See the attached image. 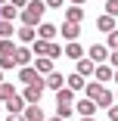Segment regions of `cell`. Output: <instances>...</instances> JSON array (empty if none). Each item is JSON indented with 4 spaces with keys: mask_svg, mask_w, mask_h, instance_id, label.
<instances>
[{
    "mask_svg": "<svg viewBox=\"0 0 118 121\" xmlns=\"http://www.w3.org/2000/svg\"><path fill=\"white\" fill-rule=\"evenodd\" d=\"M44 13H47V3H44V0H31V3L19 13V22L28 25V28H37L40 22H44Z\"/></svg>",
    "mask_w": 118,
    "mask_h": 121,
    "instance_id": "cell-1",
    "label": "cell"
},
{
    "mask_svg": "<svg viewBox=\"0 0 118 121\" xmlns=\"http://www.w3.org/2000/svg\"><path fill=\"white\" fill-rule=\"evenodd\" d=\"M87 59H90L93 65H106V62H109V47H106V43H90Z\"/></svg>",
    "mask_w": 118,
    "mask_h": 121,
    "instance_id": "cell-2",
    "label": "cell"
},
{
    "mask_svg": "<svg viewBox=\"0 0 118 121\" xmlns=\"http://www.w3.org/2000/svg\"><path fill=\"white\" fill-rule=\"evenodd\" d=\"M44 90H47V87H44V81H37V84H28L19 96H22L28 106H34V103H40V93H44Z\"/></svg>",
    "mask_w": 118,
    "mask_h": 121,
    "instance_id": "cell-3",
    "label": "cell"
},
{
    "mask_svg": "<svg viewBox=\"0 0 118 121\" xmlns=\"http://www.w3.org/2000/svg\"><path fill=\"white\" fill-rule=\"evenodd\" d=\"M103 93H106V84H100V81H87L84 84V99H90V103H100Z\"/></svg>",
    "mask_w": 118,
    "mask_h": 121,
    "instance_id": "cell-4",
    "label": "cell"
},
{
    "mask_svg": "<svg viewBox=\"0 0 118 121\" xmlns=\"http://www.w3.org/2000/svg\"><path fill=\"white\" fill-rule=\"evenodd\" d=\"M81 28H84V25H75V22H62L59 37H62L65 43H72V40H78V37H81Z\"/></svg>",
    "mask_w": 118,
    "mask_h": 121,
    "instance_id": "cell-5",
    "label": "cell"
},
{
    "mask_svg": "<svg viewBox=\"0 0 118 121\" xmlns=\"http://www.w3.org/2000/svg\"><path fill=\"white\" fill-rule=\"evenodd\" d=\"M56 37H59V25H53V22L37 25V40H56Z\"/></svg>",
    "mask_w": 118,
    "mask_h": 121,
    "instance_id": "cell-6",
    "label": "cell"
},
{
    "mask_svg": "<svg viewBox=\"0 0 118 121\" xmlns=\"http://www.w3.org/2000/svg\"><path fill=\"white\" fill-rule=\"evenodd\" d=\"M31 65H34V71H37L40 78H47V75H53V71H56V68H53V59H47V56H34Z\"/></svg>",
    "mask_w": 118,
    "mask_h": 121,
    "instance_id": "cell-7",
    "label": "cell"
},
{
    "mask_svg": "<svg viewBox=\"0 0 118 121\" xmlns=\"http://www.w3.org/2000/svg\"><path fill=\"white\" fill-rule=\"evenodd\" d=\"M44 87H47V90H53V93H59V90L65 87V75H62V71L47 75V78H44Z\"/></svg>",
    "mask_w": 118,
    "mask_h": 121,
    "instance_id": "cell-8",
    "label": "cell"
},
{
    "mask_svg": "<svg viewBox=\"0 0 118 121\" xmlns=\"http://www.w3.org/2000/svg\"><path fill=\"white\" fill-rule=\"evenodd\" d=\"M16 37H19V43H22V47H31V43L37 40V28L22 25V28H16Z\"/></svg>",
    "mask_w": 118,
    "mask_h": 121,
    "instance_id": "cell-9",
    "label": "cell"
},
{
    "mask_svg": "<svg viewBox=\"0 0 118 121\" xmlns=\"http://www.w3.org/2000/svg\"><path fill=\"white\" fill-rule=\"evenodd\" d=\"M62 56H68V59H75V62H78V59H84L87 53H84V47H81L78 40H72V43H65V47H62Z\"/></svg>",
    "mask_w": 118,
    "mask_h": 121,
    "instance_id": "cell-10",
    "label": "cell"
},
{
    "mask_svg": "<svg viewBox=\"0 0 118 121\" xmlns=\"http://www.w3.org/2000/svg\"><path fill=\"white\" fill-rule=\"evenodd\" d=\"M19 81L28 87V84H37V81H44V78L34 71V65H25V68H19Z\"/></svg>",
    "mask_w": 118,
    "mask_h": 121,
    "instance_id": "cell-11",
    "label": "cell"
},
{
    "mask_svg": "<svg viewBox=\"0 0 118 121\" xmlns=\"http://www.w3.org/2000/svg\"><path fill=\"white\" fill-rule=\"evenodd\" d=\"M115 78V68L106 62V65H96V71H93V81H100V84H109Z\"/></svg>",
    "mask_w": 118,
    "mask_h": 121,
    "instance_id": "cell-12",
    "label": "cell"
},
{
    "mask_svg": "<svg viewBox=\"0 0 118 121\" xmlns=\"http://www.w3.org/2000/svg\"><path fill=\"white\" fill-rule=\"evenodd\" d=\"M93 71H96V65H93L87 56L75 62V75H81V78H93Z\"/></svg>",
    "mask_w": 118,
    "mask_h": 121,
    "instance_id": "cell-13",
    "label": "cell"
},
{
    "mask_svg": "<svg viewBox=\"0 0 118 121\" xmlns=\"http://www.w3.org/2000/svg\"><path fill=\"white\" fill-rule=\"evenodd\" d=\"M31 62H34L31 47H19V50H16V65H19V68H25V65H31Z\"/></svg>",
    "mask_w": 118,
    "mask_h": 121,
    "instance_id": "cell-14",
    "label": "cell"
},
{
    "mask_svg": "<svg viewBox=\"0 0 118 121\" xmlns=\"http://www.w3.org/2000/svg\"><path fill=\"white\" fill-rule=\"evenodd\" d=\"M65 22L84 25V6H65Z\"/></svg>",
    "mask_w": 118,
    "mask_h": 121,
    "instance_id": "cell-15",
    "label": "cell"
},
{
    "mask_svg": "<svg viewBox=\"0 0 118 121\" xmlns=\"http://www.w3.org/2000/svg\"><path fill=\"white\" fill-rule=\"evenodd\" d=\"M3 106H6V112H9V115H22V112H25V106H28V103H25V99H22V96L16 93L13 99H9V103H3Z\"/></svg>",
    "mask_w": 118,
    "mask_h": 121,
    "instance_id": "cell-16",
    "label": "cell"
},
{
    "mask_svg": "<svg viewBox=\"0 0 118 121\" xmlns=\"http://www.w3.org/2000/svg\"><path fill=\"white\" fill-rule=\"evenodd\" d=\"M115 28H118V25H115V19H112V16H106V13H103V16L96 19V31H103V34H112Z\"/></svg>",
    "mask_w": 118,
    "mask_h": 121,
    "instance_id": "cell-17",
    "label": "cell"
},
{
    "mask_svg": "<svg viewBox=\"0 0 118 121\" xmlns=\"http://www.w3.org/2000/svg\"><path fill=\"white\" fill-rule=\"evenodd\" d=\"M75 112H78L81 118H93V112H96V103H90V99H81V103H75Z\"/></svg>",
    "mask_w": 118,
    "mask_h": 121,
    "instance_id": "cell-18",
    "label": "cell"
},
{
    "mask_svg": "<svg viewBox=\"0 0 118 121\" xmlns=\"http://www.w3.org/2000/svg\"><path fill=\"white\" fill-rule=\"evenodd\" d=\"M22 115H25V121H47V118H44V109H40L37 103H34V106H25Z\"/></svg>",
    "mask_w": 118,
    "mask_h": 121,
    "instance_id": "cell-19",
    "label": "cell"
},
{
    "mask_svg": "<svg viewBox=\"0 0 118 121\" xmlns=\"http://www.w3.org/2000/svg\"><path fill=\"white\" fill-rule=\"evenodd\" d=\"M0 19H3V22H16L19 19V9L13 3H0Z\"/></svg>",
    "mask_w": 118,
    "mask_h": 121,
    "instance_id": "cell-20",
    "label": "cell"
},
{
    "mask_svg": "<svg viewBox=\"0 0 118 121\" xmlns=\"http://www.w3.org/2000/svg\"><path fill=\"white\" fill-rule=\"evenodd\" d=\"M84 84H87V78H81V75H65V87L68 90H84Z\"/></svg>",
    "mask_w": 118,
    "mask_h": 121,
    "instance_id": "cell-21",
    "label": "cell"
},
{
    "mask_svg": "<svg viewBox=\"0 0 118 121\" xmlns=\"http://www.w3.org/2000/svg\"><path fill=\"white\" fill-rule=\"evenodd\" d=\"M16 37V22H3L0 19V40H13Z\"/></svg>",
    "mask_w": 118,
    "mask_h": 121,
    "instance_id": "cell-22",
    "label": "cell"
},
{
    "mask_svg": "<svg viewBox=\"0 0 118 121\" xmlns=\"http://www.w3.org/2000/svg\"><path fill=\"white\" fill-rule=\"evenodd\" d=\"M16 93H19V90H16V87H13L9 81H3V84H0V106H3V103H9Z\"/></svg>",
    "mask_w": 118,
    "mask_h": 121,
    "instance_id": "cell-23",
    "label": "cell"
},
{
    "mask_svg": "<svg viewBox=\"0 0 118 121\" xmlns=\"http://www.w3.org/2000/svg\"><path fill=\"white\" fill-rule=\"evenodd\" d=\"M56 103H65V106H75V90H68V87H62V90L56 93Z\"/></svg>",
    "mask_w": 118,
    "mask_h": 121,
    "instance_id": "cell-24",
    "label": "cell"
},
{
    "mask_svg": "<svg viewBox=\"0 0 118 121\" xmlns=\"http://www.w3.org/2000/svg\"><path fill=\"white\" fill-rule=\"evenodd\" d=\"M16 40H0V56H16Z\"/></svg>",
    "mask_w": 118,
    "mask_h": 121,
    "instance_id": "cell-25",
    "label": "cell"
},
{
    "mask_svg": "<svg viewBox=\"0 0 118 121\" xmlns=\"http://www.w3.org/2000/svg\"><path fill=\"white\" fill-rule=\"evenodd\" d=\"M72 112H75V106H65V103H56V118H62V121H65V118L72 115Z\"/></svg>",
    "mask_w": 118,
    "mask_h": 121,
    "instance_id": "cell-26",
    "label": "cell"
},
{
    "mask_svg": "<svg viewBox=\"0 0 118 121\" xmlns=\"http://www.w3.org/2000/svg\"><path fill=\"white\" fill-rule=\"evenodd\" d=\"M103 13L115 19V16H118V0H106V3H103Z\"/></svg>",
    "mask_w": 118,
    "mask_h": 121,
    "instance_id": "cell-27",
    "label": "cell"
},
{
    "mask_svg": "<svg viewBox=\"0 0 118 121\" xmlns=\"http://www.w3.org/2000/svg\"><path fill=\"white\" fill-rule=\"evenodd\" d=\"M16 68V56H0V71H9Z\"/></svg>",
    "mask_w": 118,
    "mask_h": 121,
    "instance_id": "cell-28",
    "label": "cell"
},
{
    "mask_svg": "<svg viewBox=\"0 0 118 121\" xmlns=\"http://www.w3.org/2000/svg\"><path fill=\"white\" fill-rule=\"evenodd\" d=\"M47 3V9H62V6H68V0H44Z\"/></svg>",
    "mask_w": 118,
    "mask_h": 121,
    "instance_id": "cell-29",
    "label": "cell"
},
{
    "mask_svg": "<svg viewBox=\"0 0 118 121\" xmlns=\"http://www.w3.org/2000/svg\"><path fill=\"white\" fill-rule=\"evenodd\" d=\"M106 47H109V50H118V28L109 34V43H106Z\"/></svg>",
    "mask_w": 118,
    "mask_h": 121,
    "instance_id": "cell-30",
    "label": "cell"
},
{
    "mask_svg": "<svg viewBox=\"0 0 118 121\" xmlns=\"http://www.w3.org/2000/svg\"><path fill=\"white\" fill-rule=\"evenodd\" d=\"M106 121H118V103H115V106L106 112Z\"/></svg>",
    "mask_w": 118,
    "mask_h": 121,
    "instance_id": "cell-31",
    "label": "cell"
},
{
    "mask_svg": "<svg viewBox=\"0 0 118 121\" xmlns=\"http://www.w3.org/2000/svg\"><path fill=\"white\" fill-rule=\"evenodd\" d=\"M109 65L118 68V50H109Z\"/></svg>",
    "mask_w": 118,
    "mask_h": 121,
    "instance_id": "cell-32",
    "label": "cell"
},
{
    "mask_svg": "<svg viewBox=\"0 0 118 121\" xmlns=\"http://www.w3.org/2000/svg\"><path fill=\"white\" fill-rule=\"evenodd\" d=\"M9 3H13V6H16V9H19V13H22V9H25V6H28V3H31V0H9Z\"/></svg>",
    "mask_w": 118,
    "mask_h": 121,
    "instance_id": "cell-33",
    "label": "cell"
},
{
    "mask_svg": "<svg viewBox=\"0 0 118 121\" xmlns=\"http://www.w3.org/2000/svg\"><path fill=\"white\" fill-rule=\"evenodd\" d=\"M68 6H84L87 9V0H68Z\"/></svg>",
    "mask_w": 118,
    "mask_h": 121,
    "instance_id": "cell-34",
    "label": "cell"
},
{
    "mask_svg": "<svg viewBox=\"0 0 118 121\" xmlns=\"http://www.w3.org/2000/svg\"><path fill=\"white\" fill-rule=\"evenodd\" d=\"M6 121H25V115H9Z\"/></svg>",
    "mask_w": 118,
    "mask_h": 121,
    "instance_id": "cell-35",
    "label": "cell"
},
{
    "mask_svg": "<svg viewBox=\"0 0 118 121\" xmlns=\"http://www.w3.org/2000/svg\"><path fill=\"white\" fill-rule=\"evenodd\" d=\"M112 81H115V84H118V68H115V78H112Z\"/></svg>",
    "mask_w": 118,
    "mask_h": 121,
    "instance_id": "cell-36",
    "label": "cell"
},
{
    "mask_svg": "<svg viewBox=\"0 0 118 121\" xmlns=\"http://www.w3.org/2000/svg\"><path fill=\"white\" fill-rule=\"evenodd\" d=\"M47 121H62V118H56V115H53V118H47Z\"/></svg>",
    "mask_w": 118,
    "mask_h": 121,
    "instance_id": "cell-37",
    "label": "cell"
},
{
    "mask_svg": "<svg viewBox=\"0 0 118 121\" xmlns=\"http://www.w3.org/2000/svg\"><path fill=\"white\" fill-rule=\"evenodd\" d=\"M81 121H93V118H81Z\"/></svg>",
    "mask_w": 118,
    "mask_h": 121,
    "instance_id": "cell-38",
    "label": "cell"
},
{
    "mask_svg": "<svg viewBox=\"0 0 118 121\" xmlns=\"http://www.w3.org/2000/svg\"><path fill=\"white\" fill-rule=\"evenodd\" d=\"M0 3H9V0H0Z\"/></svg>",
    "mask_w": 118,
    "mask_h": 121,
    "instance_id": "cell-39",
    "label": "cell"
},
{
    "mask_svg": "<svg viewBox=\"0 0 118 121\" xmlns=\"http://www.w3.org/2000/svg\"><path fill=\"white\" fill-rule=\"evenodd\" d=\"M115 103H118V93H115Z\"/></svg>",
    "mask_w": 118,
    "mask_h": 121,
    "instance_id": "cell-40",
    "label": "cell"
}]
</instances>
